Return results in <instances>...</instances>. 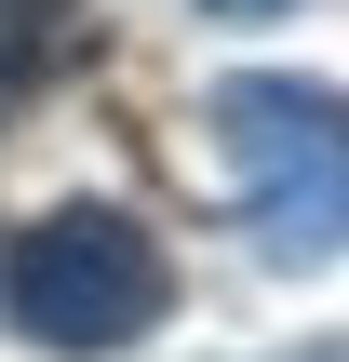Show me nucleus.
<instances>
[{
    "mask_svg": "<svg viewBox=\"0 0 349 362\" xmlns=\"http://www.w3.org/2000/svg\"><path fill=\"white\" fill-rule=\"evenodd\" d=\"M215 121V161H229V202L256 228L269 269H323L349 255V94L336 81H296V67H242L202 94Z\"/></svg>",
    "mask_w": 349,
    "mask_h": 362,
    "instance_id": "f257e3e1",
    "label": "nucleus"
},
{
    "mask_svg": "<svg viewBox=\"0 0 349 362\" xmlns=\"http://www.w3.org/2000/svg\"><path fill=\"white\" fill-rule=\"evenodd\" d=\"M94 54V13L81 0H0V121L54 81V67H81Z\"/></svg>",
    "mask_w": 349,
    "mask_h": 362,
    "instance_id": "7ed1b4c3",
    "label": "nucleus"
},
{
    "mask_svg": "<svg viewBox=\"0 0 349 362\" xmlns=\"http://www.w3.org/2000/svg\"><path fill=\"white\" fill-rule=\"evenodd\" d=\"M215 27H269V13H296V0H202Z\"/></svg>",
    "mask_w": 349,
    "mask_h": 362,
    "instance_id": "20e7f679",
    "label": "nucleus"
},
{
    "mask_svg": "<svg viewBox=\"0 0 349 362\" xmlns=\"http://www.w3.org/2000/svg\"><path fill=\"white\" fill-rule=\"evenodd\" d=\"M282 362H349V336H309V349H282Z\"/></svg>",
    "mask_w": 349,
    "mask_h": 362,
    "instance_id": "39448f33",
    "label": "nucleus"
},
{
    "mask_svg": "<svg viewBox=\"0 0 349 362\" xmlns=\"http://www.w3.org/2000/svg\"><path fill=\"white\" fill-rule=\"evenodd\" d=\"M0 322L54 362H108V349L175 322V255L121 202H54L0 242Z\"/></svg>",
    "mask_w": 349,
    "mask_h": 362,
    "instance_id": "f03ea898",
    "label": "nucleus"
}]
</instances>
